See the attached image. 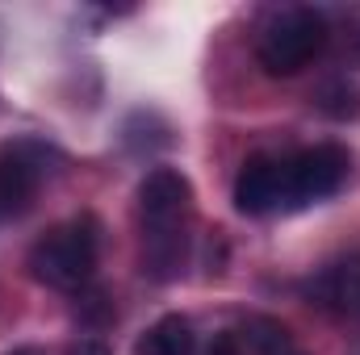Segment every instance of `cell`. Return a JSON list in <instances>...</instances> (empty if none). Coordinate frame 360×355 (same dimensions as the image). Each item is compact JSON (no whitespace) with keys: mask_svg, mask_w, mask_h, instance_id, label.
<instances>
[{"mask_svg":"<svg viewBox=\"0 0 360 355\" xmlns=\"http://www.w3.org/2000/svg\"><path fill=\"white\" fill-rule=\"evenodd\" d=\"M239 343H243L252 355H306L276 318H248Z\"/></svg>","mask_w":360,"mask_h":355,"instance_id":"cell-9","label":"cell"},{"mask_svg":"<svg viewBox=\"0 0 360 355\" xmlns=\"http://www.w3.org/2000/svg\"><path fill=\"white\" fill-rule=\"evenodd\" d=\"M306 297H310V305H319V309L360 318V255L340 260V264L323 267L319 276H310V280H306Z\"/></svg>","mask_w":360,"mask_h":355,"instance_id":"cell-7","label":"cell"},{"mask_svg":"<svg viewBox=\"0 0 360 355\" xmlns=\"http://www.w3.org/2000/svg\"><path fill=\"white\" fill-rule=\"evenodd\" d=\"M235 209L248 213V217H264L285 209V172H281V159L269 155H252L239 176H235Z\"/></svg>","mask_w":360,"mask_h":355,"instance_id":"cell-6","label":"cell"},{"mask_svg":"<svg viewBox=\"0 0 360 355\" xmlns=\"http://www.w3.org/2000/svg\"><path fill=\"white\" fill-rule=\"evenodd\" d=\"M193 213V184L176 168H155L139 184V217H143V272L151 280H172L184 264V230Z\"/></svg>","mask_w":360,"mask_h":355,"instance_id":"cell-1","label":"cell"},{"mask_svg":"<svg viewBox=\"0 0 360 355\" xmlns=\"http://www.w3.org/2000/svg\"><path fill=\"white\" fill-rule=\"evenodd\" d=\"M281 172H285V209H306L340 192V184L348 180V151L331 142L310 147V151L281 159Z\"/></svg>","mask_w":360,"mask_h":355,"instance_id":"cell-4","label":"cell"},{"mask_svg":"<svg viewBox=\"0 0 360 355\" xmlns=\"http://www.w3.org/2000/svg\"><path fill=\"white\" fill-rule=\"evenodd\" d=\"M96 251H101V226L92 213H80L55 230H46L34 247H30V276L46 288L59 293H76L92 280L96 267Z\"/></svg>","mask_w":360,"mask_h":355,"instance_id":"cell-2","label":"cell"},{"mask_svg":"<svg viewBox=\"0 0 360 355\" xmlns=\"http://www.w3.org/2000/svg\"><path fill=\"white\" fill-rule=\"evenodd\" d=\"M51 159L55 151L38 138H17L0 147V213L17 217L30 209L38 184L51 176Z\"/></svg>","mask_w":360,"mask_h":355,"instance_id":"cell-5","label":"cell"},{"mask_svg":"<svg viewBox=\"0 0 360 355\" xmlns=\"http://www.w3.org/2000/svg\"><path fill=\"white\" fill-rule=\"evenodd\" d=\"M197 347V335H193V322L184 314H168L160 318L147 335H139L134 355H193Z\"/></svg>","mask_w":360,"mask_h":355,"instance_id":"cell-8","label":"cell"},{"mask_svg":"<svg viewBox=\"0 0 360 355\" xmlns=\"http://www.w3.org/2000/svg\"><path fill=\"white\" fill-rule=\"evenodd\" d=\"M331 29H327V17L319 8H281L272 13V21L260 29V67L269 76H297L323 46H327Z\"/></svg>","mask_w":360,"mask_h":355,"instance_id":"cell-3","label":"cell"},{"mask_svg":"<svg viewBox=\"0 0 360 355\" xmlns=\"http://www.w3.org/2000/svg\"><path fill=\"white\" fill-rule=\"evenodd\" d=\"M68 355H113V351H109L101 339H80V343H72V347H68Z\"/></svg>","mask_w":360,"mask_h":355,"instance_id":"cell-10","label":"cell"}]
</instances>
